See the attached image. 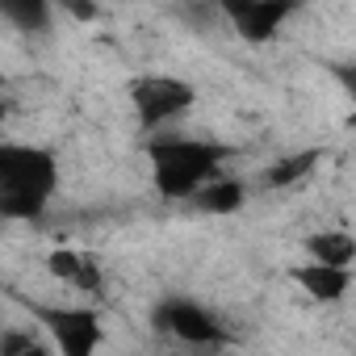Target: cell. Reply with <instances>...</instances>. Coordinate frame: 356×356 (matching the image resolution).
I'll return each mask as SVG.
<instances>
[{"label":"cell","instance_id":"obj_1","mask_svg":"<svg viewBox=\"0 0 356 356\" xmlns=\"http://www.w3.org/2000/svg\"><path fill=\"white\" fill-rule=\"evenodd\" d=\"M59 193V155L38 143H0V218L38 222Z\"/></svg>","mask_w":356,"mask_h":356},{"label":"cell","instance_id":"obj_2","mask_svg":"<svg viewBox=\"0 0 356 356\" xmlns=\"http://www.w3.org/2000/svg\"><path fill=\"white\" fill-rule=\"evenodd\" d=\"M231 147L210 138H185V134H163L147 143L151 159V185L163 202H189L206 181L222 172Z\"/></svg>","mask_w":356,"mask_h":356},{"label":"cell","instance_id":"obj_3","mask_svg":"<svg viewBox=\"0 0 356 356\" xmlns=\"http://www.w3.org/2000/svg\"><path fill=\"white\" fill-rule=\"evenodd\" d=\"M151 323H155V331L172 335L176 343H185V348H227L231 343L227 323L210 306H202L197 298H185V293L159 298L155 310H151Z\"/></svg>","mask_w":356,"mask_h":356},{"label":"cell","instance_id":"obj_4","mask_svg":"<svg viewBox=\"0 0 356 356\" xmlns=\"http://www.w3.org/2000/svg\"><path fill=\"white\" fill-rule=\"evenodd\" d=\"M126 88H130V105L143 130H159L197 105V88L181 76H134Z\"/></svg>","mask_w":356,"mask_h":356},{"label":"cell","instance_id":"obj_5","mask_svg":"<svg viewBox=\"0 0 356 356\" xmlns=\"http://www.w3.org/2000/svg\"><path fill=\"white\" fill-rule=\"evenodd\" d=\"M26 306L51 335L55 352L63 356H92L105 343V327L92 306H47V302H26Z\"/></svg>","mask_w":356,"mask_h":356},{"label":"cell","instance_id":"obj_6","mask_svg":"<svg viewBox=\"0 0 356 356\" xmlns=\"http://www.w3.org/2000/svg\"><path fill=\"white\" fill-rule=\"evenodd\" d=\"M218 9L243 42L264 47L293 22V13H302V0H218Z\"/></svg>","mask_w":356,"mask_h":356},{"label":"cell","instance_id":"obj_7","mask_svg":"<svg viewBox=\"0 0 356 356\" xmlns=\"http://www.w3.org/2000/svg\"><path fill=\"white\" fill-rule=\"evenodd\" d=\"M47 273L55 281H63L67 289H80L88 298H101L105 293V268L92 252H80V248H55L47 256Z\"/></svg>","mask_w":356,"mask_h":356},{"label":"cell","instance_id":"obj_8","mask_svg":"<svg viewBox=\"0 0 356 356\" xmlns=\"http://www.w3.org/2000/svg\"><path fill=\"white\" fill-rule=\"evenodd\" d=\"M289 281H293L310 302L331 306V302H343V298H348V289H352V268H343V264H323V260H302V264L289 268Z\"/></svg>","mask_w":356,"mask_h":356},{"label":"cell","instance_id":"obj_9","mask_svg":"<svg viewBox=\"0 0 356 356\" xmlns=\"http://www.w3.org/2000/svg\"><path fill=\"white\" fill-rule=\"evenodd\" d=\"M193 210L202 214H214V218H231L248 206V185L239 181V176H214V181H206L193 197H189Z\"/></svg>","mask_w":356,"mask_h":356},{"label":"cell","instance_id":"obj_10","mask_svg":"<svg viewBox=\"0 0 356 356\" xmlns=\"http://www.w3.org/2000/svg\"><path fill=\"white\" fill-rule=\"evenodd\" d=\"M302 252L306 260H323V264H343L352 268L356 264V235L339 231V227H327V231H314L302 239Z\"/></svg>","mask_w":356,"mask_h":356},{"label":"cell","instance_id":"obj_11","mask_svg":"<svg viewBox=\"0 0 356 356\" xmlns=\"http://www.w3.org/2000/svg\"><path fill=\"white\" fill-rule=\"evenodd\" d=\"M318 159H323L318 147L289 151V155H281V159H273V163L264 168V185H268V189H293V185H302L306 176L318 168Z\"/></svg>","mask_w":356,"mask_h":356},{"label":"cell","instance_id":"obj_12","mask_svg":"<svg viewBox=\"0 0 356 356\" xmlns=\"http://www.w3.org/2000/svg\"><path fill=\"white\" fill-rule=\"evenodd\" d=\"M51 9H55V0H0V13H5V22L13 30H47L51 26Z\"/></svg>","mask_w":356,"mask_h":356},{"label":"cell","instance_id":"obj_13","mask_svg":"<svg viewBox=\"0 0 356 356\" xmlns=\"http://www.w3.org/2000/svg\"><path fill=\"white\" fill-rule=\"evenodd\" d=\"M47 352H55L51 335L34 339L30 331H17V327H9L5 335H0V356H47Z\"/></svg>","mask_w":356,"mask_h":356},{"label":"cell","instance_id":"obj_14","mask_svg":"<svg viewBox=\"0 0 356 356\" xmlns=\"http://www.w3.org/2000/svg\"><path fill=\"white\" fill-rule=\"evenodd\" d=\"M327 72H331V80L343 88V97L356 105V59H335V63H327Z\"/></svg>","mask_w":356,"mask_h":356},{"label":"cell","instance_id":"obj_15","mask_svg":"<svg viewBox=\"0 0 356 356\" xmlns=\"http://www.w3.org/2000/svg\"><path fill=\"white\" fill-rule=\"evenodd\" d=\"M348 126H352V130H356V113H352V118H348Z\"/></svg>","mask_w":356,"mask_h":356}]
</instances>
